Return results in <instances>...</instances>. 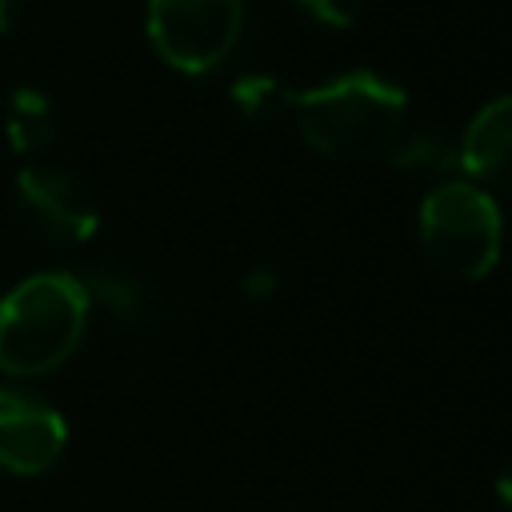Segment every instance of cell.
<instances>
[{
    "label": "cell",
    "instance_id": "14",
    "mask_svg": "<svg viewBox=\"0 0 512 512\" xmlns=\"http://www.w3.org/2000/svg\"><path fill=\"white\" fill-rule=\"evenodd\" d=\"M496 496H500V504L512 512V464L500 468V476H496Z\"/></svg>",
    "mask_w": 512,
    "mask_h": 512
},
{
    "label": "cell",
    "instance_id": "7",
    "mask_svg": "<svg viewBox=\"0 0 512 512\" xmlns=\"http://www.w3.org/2000/svg\"><path fill=\"white\" fill-rule=\"evenodd\" d=\"M460 164L480 188L512 192V96L488 100L468 120L460 132Z\"/></svg>",
    "mask_w": 512,
    "mask_h": 512
},
{
    "label": "cell",
    "instance_id": "13",
    "mask_svg": "<svg viewBox=\"0 0 512 512\" xmlns=\"http://www.w3.org/2000/svg\"><path fill=\"white\" fill-rule=\"evenodd\" d=\"M272 288H276V276L268 268H256V272L244 276V296H252V300H264Z\"/></svg>",
    "mask_w": 512,
    "mask_h": 512
},
{
    "label": "cell",
    "instance_id": "5",
    "mask_svg": "<svg viewBox=\"0 0 512 512\" xmlns=\"http://www.w3.org/2000/svg\"><path fill=\"white\" fill-rule=\"evenodd\" d=\"M16 212L28 232L60 248H76L100 228V208L92 192L56 164H28L16 172Z\"/></svg>",
    "mask_w": 512,
    "mask_h": 512
},
{
    "label": "cell",
    "instance_id": "3",
    "mask_svg": "<svg viewBox=\"0 0 512 512\" xmlns=\"http://www.w3.org/2000/svg\"><path fill=\"white\" fill-rule=\"evenodd\" d=\"M504 244V220L492 200L472 180H444L420 204V248L428 264L460 284L484 280Z\"/></svg>",
    "mask_w": 512,
    "mask_h": 512
},
{
    "label": "cell",
    "instance_id": "4",
    "mask_svg": "<svg viewBox=\"0 0 512 512\" xmlns=\"http://www.w3.org/2000/svg\"><path fill=\"white\" fill-rule=\"evenodd\" d=\"M144 28L168 68L208 76L244 36V0H148Z\"/></svg>",
    "mask_w": 512,
    "mask_h": 512
},
{
    "label": "cell",
    "instance_id": "12",
    "mask_svg": "<svg viewBox=\"0 0 512 512\" xmlns=\"http://www.w3.org/2000/svg\"><path fill=\"white\" fill-rule=\"evenodd\" d=\"M292 4H300L312 20H320L328 28H348L360 16V0H292Z\"/></svg>",
    "mask_w": 512,
    "mask_h": 512
},
{
    "label": "cell",
    "instance_id": "11",
    "mask_svg": "<svg viewBox=\"0 0 512 512\" xmlns=\"http://www.w3.org/2000/svg\"><path fill=\"white\" fill-rule=\"evenodd\" d=\"M232 104L248 120H272L280 112H292V88H284L276 76H264V72L240 76L232 84Z\"/></svg>",
    "mask_w": 512,
    "mask_h": 512
},
{
    "label": "cell",
    "instance_id": "8",
    "mask_svg": "<svg viewBox=\"0 0 512 512\" xmlns=\"http://www.w3.org/2000/svg\"><path fill=\"white\" fill-rule=\"evenodd\" d=\"M392 168L408 172V176H424V180H460L464 164H460V136L448 132L444 124H416L396 136L392 152L384 156Z\"/></svg>",
    "mask_w": 512,
    "mask_h": 512
},
{
    "label": "cell",
    "instance_id": "1",
    "mask_svg": "<svg viewBox=\"0 0 512 512\" xmlns=\"http://www.w3.org/2000/svg\"><path fill=\"white\" fill-rule=\"evenodd\" d=\"M300 136L328 160L388 156L408 124V96L376 72H344L308 92H292Z\"/></svg>",
    "mask_w": 512,
    "mask_h": 512
},
{
    "label": "cell",
    "instance_id": "9",
    "mask_svg": "<svg viewBox=\"0 0 512 512\" xmlns=\"http://www.w3.org/2000/svg\"><path fill=\"white\" fill-rule=\"evenodd\" d=\"M4 140L20 156H40L44 148H52L56 108L40 88L20 84V88L8 92V100H4Z\"/></svg>",
    "mask_w": 512,
    "mask_h": 512
},
{
    "label": "cell",
    "instance_id": "10",
    "mask_svg": "<svg viewBox=\"0 0 512 512\" xmlns=\"http://www.w3.org/2000/svg\"><path fill=\"white\" fill-rule=\"evenodd\" d=\"M80 284H84L88 300H96L104 312H112L124 324H136L144 316V308H148L144 284L120 264H96V268H88L80 276Z\"/></svg>",
    "mask_w": 512,
    "mask_h": 512
},
{
    "label": "cell",
    "instance_id": "6",
    "mask_svg": "<svg viewBox=\"0 0 512 512\" xmlns=\"http://www.w3.org/2000/svg\"><path fill=\"white\" fill-rule=\"evenodd\" d=\"M68 444L60 412L28 392L0 388V468L16 476L48 472Z\"/></svg>",
    "mask_w": 512,
    "mask_h": 512
},
{
    "label": "cell",
    "instance_id": "2",
    "mask_svg": "<svg viewBox=\"0 0 512 512\" xmlns=\"http://www.w3.org/2000/svg\"><path fill=\"white\" fill-rule=\"evenodd\" d=\"M88 292L72 272H36L0 300V368L32 380L56 372L84 340Z\"/></svg>",
    "mask_w": 512,
    "mask_h": 512
},
{
    "label": "cell",
    "instance_id": "15",
    "mask_svg": "<svg viewBox=\"0 0 512 512\" xmlns=\"http://www.w3.org/2000/svg\"><path fill=\"white\" fill-rule=\"evenodd\" d=\"M20 8H24V0H0V32H8L20 20Z\"/></svg>",
    "mask_w": 512,
    "mask_h": 512
}]
</instances>
